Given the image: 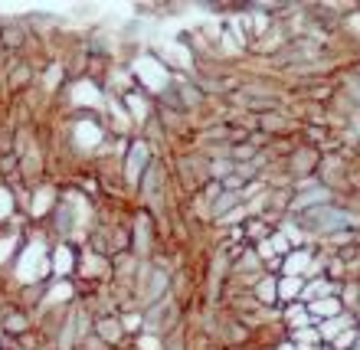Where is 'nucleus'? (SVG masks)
Here are the masks:
<instances>
[{"label": "nucleus", "instance_id": "nucleus-4", "mask_svg": "<svg viewBox=\"0 0 360 350\" xmlns=\"http://www.w3.org/2000/svg\"><path fill=\"white\" fill-rule=\"evenodd\" d=\"M56 265H59V272H69V249H59Z\"/></svg>", "mask_w": 360, "mask_h": 350}, {"label": "nucleus", "instance_id": "nucleus-3", "mask_svg": "<svg viewBox=\"0 0 360 350\" xmlns=\"http://www.w3.org/2000/svg\"><path fill=\"white\" fill-rule=\"evenodd\" d=\"M278 292H282V298H295V292H298V282H295V278H288V282H285Z\"/></svg>", "mask_w": 360, "mask_h": 350}, {"label": "nucleus", "instance_id": "nucleus-6", "mask_svg": "<svg viewBox=\"0 0 360 350\" xmlns=\"http://www.w3.org/2000/svg\"><path fill=\"white\" fill-rule=\"evenodd\" d=\"M344 324H347V318H338V324H328V328H324V334H338Z\"/></svg>", "mask_w": 360, "mask_h": 350}, {"label": "nucleus", "instance_id": "nucleus-5", "mask_svg": "<svg viewBox=\"0 0 360 350\" xmlns=\"http://www.w3.org/2000/svg\"><path fill=\"white\" fill-rule=\"evenodd\" d=\"M304 262H308V256H292L288 259V272H302Z\"/></svg>", "mask_w": 360, "mask_h": 350}, {"label": "nucleus", "instance_id": "nucleus-1", "mask_svg": "<svg viewBox=\"0 0 360 350\" xmlns=\"http://www.w3.org/2000/svg\"><path fill=\"white\" fill-rule=\"evenodd\" d=\"M314 311H318V314H338V311H341V304H338V302H318V304H314Z\"/></svg>", "mask_w": 360, "mask_h": 350}, {"label": "nucleus", "instance_id": "nucleus-2", "mask_svg": "<svg viewBox=\"0 0 360 350\" xmlns=\"http://www.w3.org/2000/svg\"><path fill=\"white\" fill-rule=\"evenodd\" d=\"M314 341H318V334H314V331H302V334H298V344H302V350H308Z\"/></svg>", "mask_w": 360, "mask_h": 350}, {"label": "nucleus", "instance_id": "nucleus-7", "mask_svg": "<svg viewBox=\"0 0 360 350\" xmlns=\"http://www.w3.org/2000/svg\"><path fill=\"white\" fill-rule=\"evenodd\" d=\"M282 350H292V347H282Z\"/></svg>", "mask_w": 360, "mask_h": 350}]
</instances>
